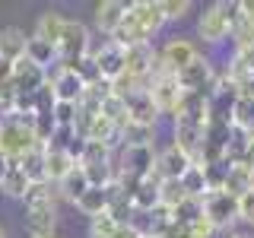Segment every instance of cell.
Returning a JSON list of instances; mask_svg holds the SVG:
<instances>
[{
	"instance_id": "cell-1",
	"label": "cell",
	"mask_w": 254,
	"mask_h": 238,
	"mask_svg": "<svg viewBox=\"0 0 254 238\" xmlns=\"http://www.w3.org/2000/svg\"><path fill=\"white\" fill-rule=\"evenodd\" d=\"M26 216L32 235H54V222H58V203H54L51 184H32L26 190Z\"/></svg>"
},
{
	"instance_id": "cell-2",
	"label": "cell",
	"mask_w": 254,
	"mask_h": 238,
	"mask_svg": "<svg viewBox=\"0 0 254 238\" xmlns=\"http://www.w3.org/2000/svg\"><path fill=\"white\" fill-rule=\"evenodd\" d=\"M42 143L35 140V130H32L29 118L10 115V118H0V153L13 162H19L26 153L38 149Z\"/></svg>"
},
{
	"instance_id": "cell-3",
	"label": "cell",
	"mask_w": 254,
	"mask_h": 238,
	"mask_svg": "<svg viewBox=\"0 0 254 238\" xmlns=\"http://www.w3.org/2000/svg\"><path fill=\"white\" fill-rule=\"evenodd\" d=\"M235 19H238V3H210L197 19V35L206 45H219L232 35Z\"/></svg>"
},
{
	"instance_id": "cell-4",
	"label": "cell",
	"mask_w": 254,
	"mask_h": 238,
	"mask_svg": "<svg viewBox=\"0 0 254 238\" xmlns=\"http://www.w3.org/2000/svg\"><path fill=\"white\" fill-rule=\"evenodd\" d=\"M92 51V32L86 22L79 19H67L64 35L58 42V67H73L76 60H83Z\"/></svg>"
},
{
	"instance_id": "cell-5",
	"label": "cell",
	"mask_w": 254,
	"mask_h": 238,
	"mask_svg": "<svg viewBox=\"0 0 254 238\" xmlns=\"http://www.w3.org/2000/svg\"><path fill=\"white\" fill-rule=\"evenodd\" d=\"M203 216L210 219V226L216 232H222V229L229 232V226L238 219V200L226 190H210L203 197Z\"/></svg>"
},
{
	"instance_id": "cell-6",
	"label": "cell",
	"mask_w": 254,
	"mask_h": 238,
	"mask_svg": "<svg viewBox=\"0 0 254 238\" xmlns=\"http://www.w3.org/2000/svg\"><path fill=\"white\" fill-rule=\"evenodd\" d=\"M143 89L149 92V99H153L159 115H175V108H178V102H181V86L172 73H159L153 79H146Z\"/></svg>"
},
{
	"instance_id": "cell-7",
	"label": "cell",
	"mask_w": 254,
	"mask_h": 238,
	"mask_svg": "<svg viewBox=\"0 0 254 238\" xmlns=\"http://www.w3.org/2000/svg\"><path fill=\"white\" fill-rule=\"evenodd\" d=\"M200 58V51H197V45L190 42V38H169L162 48H159V63H162L165 70L175 76V73H181V70L188 67L190 60H197Z\"/></svg>"
},
{
	"instance_id": "cell-8",
	"label": "cell",
	"mask_w": 254,
	"mask_h": 238,
	"mask_svg": "<svg viewBox=\"0 0 254 238\" xmlns=\"http://www.w3.org/2000/svg\"><path fill=\"white\" fill-rule=\"evenodd\" d=\"M213 76H216V70H213L210 58H203V54L197 60H190L181 73H175L181 92H206V95H210V89H213Z\"/></svg>"
},
{
	"instance_id": "cell-9",
	"label": "cell",
	"mask_w": 254,
	"mask_h": 238,
	"mask_svg": "<svg viewBox=\"0 0 254 238\" xmlns=\"http://www.w3.org/2000/svg\"><path fill=\"white\" fill-rule=\"evenodd\" d=\"M48 83H51L58 102H70V105H79L86 95V83L79 79L73 70H64V67H54L48 70Z\"/></svg>"
},
{
	"instance_id": "cell-10",
	"label": "cell",
	"mask_w": 254,
	"mask_h": 238,
	"mask_svg": "<svg viewBox=\"0 0 254 238\" xmlns=\"http://www.w3.org/2000/svg\"><path fill=\"white\" fill-rule=\"evenodd\" d=\"M89 54H92L95 67H99V76L105 79V83H115V79L124 73V48H118L111 38H105L102 48H92Z\"/></svg>"
},
{
	"instance_id": "cell-11",
	"label": "cell",
	"mask_w": 254,
	"mask_h": 238,
	"mask_svg": "<svg viewBox=\"0 0 254 238\" xmlns=\"http://www.w3.org/2000/svg\"><path fill=\"white\" fill-rule=\"evenodd\" d=\"M190 165H194V159L185 156L178 146L169 143L162 153H156V178L159 181H181Z\"/></svg>"
},
{
	"instance_id": "cell-12",
	"label": "cell",
	"mask_w": 254,
	"mask_h": 238,
	"mask_svg": "<svg viewBox=\"0 0 254 238\" xmlns=\"http://www.w3.org/2000/svg\"><path fill=\"white\" fill-rule=\"evenodd\" d=\"M159 58V51L153 45H133V48H127L124 51V76H130V79H137V83L143 86L146 83V76H149V70H153V63Z\"/></svg>"
},
{
	"instance_id": "cell-13",
	"label": "cell",
	"mask_w": 254,
	"mask_h": 238,
	"mask_svg": "<svg viewBox=\"0 0 254 238\" xmlns=\"http://www.w3.org/2000/svg\"><path fill=\"white\" fill-rule=\"evenodd\" d=\"M127 10H130V16L140 22V29L146 32L149 42H153V35H159V32H162L165 16H162L159 0H133V3H127Z\"/></svg>"
},
{
	"instance_id": "cell-14",
	"label": "cell",
	"mask_w": 254,
	"mask_h": 238,
	"mask_svg": "<svg viewBox=\"0 0 254 238\" xmlns=\"http://www.w3.org/2000/svg\"><path fill=\"white\" fill-rule=\"evenodd\" d=\"M172 146H178L185 156L197 159V153H200L203 146V124H194V121H175L172 127Z\"/></svg>"
},
{
	"instance_id": "cell-15",
	"label": "cell",
	"mask_w": 254,
	"mask_h": 238,
	"mask_svg": "<svg viewBox=\"0 0 254 238\" xmlns=\"http://www.w3.org/2000/svg\"><path fill=\"white\" fill-rule=\"evenodd\" d=\"M124 108H127V118H130V124L156 127V121H159V111H156V105H153V99H149L146 89H133V92L124 99Z\"/></svg>"
},
{
	"instance_id": "cell-16",
	"label": "cell",
	"mask_w": 254,
	"mask_h": 238,
	"mask_svg": "<svg viewBox=\"0 0 254 238\" xmlns=\"http://www.w3.org/2000/svg\"><path fill=\"white\" fill-rule=\"evenodd\" d=\"M48 83V70H42L38 63H32L29 58H19L13 63V86L16 92H38Z\"/></svg>"
},
{
	"instance_id": "cell-17",
	"label": "cell",
	"mask_w": 254,
	"mask_h": 238,
	"mask_svg": "<svg viewBox=\"0 0 254 238\" xmlns=\"http://www.w3.org/2000/svg\"><path fill=\"white\" fill-rule=\"evenodd\" d=\"M79 165L73 153L64 146H54V143H48L45 146V169H48V184H61L64 178H67V172Z\"/></svg>"
},
{
	"instance_id": "cell-18",
	"label": "cell",
	"mask_w": 254,
	"mask_h": 238,
	"mask_svg": "<svg viewBox=\"0 0 254 238\" xmlns=\"http://www.w3.org/2000/svg\"><path fill=\"white\" fill-rule=\"evenodd\" d=\"M124 13H127V3H121V0H102L99 6H95V29L102 32L105 38L115 35V29L121 26V19H124Z\"/></svg>"
},
{
	"instance_id": "cell-19",
	"label": "cell",
	"mask_w": 254,
	"mask_h": 238,
	"mask_svg": "<svg viewBox=\"0 0 254 238\" xmlns=\"http://www.w3.org/2000/svg\"><path fill=\"white\" fill-rule=\"evenodd\" d=\"M254 187V172L248 169L245 162H226V181H222V190L226 194H232L235 200L242 194H248Z\"/></svg>"
},
{
	"instance_id": "cell-20",
	"label": "cell",
	"mask_w": 254,
	"mask_h": 238,
	"mask_svg": "<svg viewBox=\"0 0 254 238\" xmlns=\"http://www.w3.org/2000/svg\"><path fill=\"white\" fill-rule=\"evenodd\" d=\"M130 203L137 213H153L159 210V178H143L130 187Z\"/></svg>"
},
{
	"instance_id": "cell-21",
	"label": "cell",
	"mask_w": 254,
	"mask_h": 238,
	"mask_svg": "<svg viewBox=\"0 0 254 238\" xmlns=\"http://www.w3.org/2000/svg\"><path fill=\"white\" fill-rule=\"evenodd\" d=\"M83 216H89V219H95V216H102V213H108V206H111V194H108V187H99V184H89V190H86L83 197L73 203Z\"/></svg>"
},
{
	"instance_id": "cell-22",
	"label": "cell",
	"mask_w": 254,
	"mask_h": 238,
	"mask_svg": "<svg viewBox=\"0 0 254 238\" xmlns=\"http://www.w3.org/2000/svg\"><path fill=\"white\" fill-rule=\"evenodd\" d=\"M232 130L238 133H254V95H235L232 99V111H229Z\"/></svg>"
},
{
	"instance_id": "cell-23",
	"label": "cell",
	"mask_w": 254,
	"mask_h": 238,
	"mask_svg": "<svg viewBox=\"0 0 254 238\" xmlns=\"http://www.w3.org/2000/svg\"><path fill=\"white\" fill-rule=\"evenodd\" d=\"M26 45H29V35L22 29H16V26H6V29H0V58L3 60H19V58H26Z\"/></svg>"
},
{
	"instance_id": "cell-24",
	"label": "cell",
	"mask_w": 254,
	"mask_h": 238,
	"mask_svg": "<svg viewBox=\"0 0 254 238\" xmlns=\"http://www.w3.org/2000/svg\"><path fill=\"white\" fill-rule=\"evenodd\" d=\"M64 26H67V19H64L58 10H48V13L38 16V22H35V38L48 42L51 48H58L61 35H64Z\"/></svg>"
},
{
	"instance_id": "cell-25",
	"label": "cell",
	"mask_w": 254,
	"mask_h": 238,
	"mask_svg": "<svg viewBox=\"0 0 254 238\" xmlns=\"http://www.w3.org/2000/svg\"><path fill=\"white\" fill-rule=\"evenodd\" d=\"M58 187V194L64 197V200H70V203H76L79 197L89 190V178H86V172H83V165H73V169L67 172V178L61 181V184H54Z\"/></svg>"
},
{
	"instance_id": "cell-26",
	"label": "cell",
	"mask_w": 254,
	"mask_h": 238,
	"mask_svg": "<svg viewBox=\"0 0 254 238\" xmlns=\"http://www.w3.org/2000/svg\"><path fill=\"white\" fill-rule=\"evenodd\" d=\"M22 169V175L29 178V184H48V169H45V146L32 149L16 162Z\"/></svg>"
},
{
	"instance_id": "cell-27",
	"label": "cell",
	"mask_w": 254,
	"mask_h": 238,
	"mask_svg": "<svg viewBox=\"0 0 254 238\" xmlns=\"http://www.w3.org/2000/svg\"><path fill=\"white\" fill-rule=\"evenodd\" d=\"M26 58L32 63H38L42 70H54L58 67V48H51L48 42H42V38L29 35V45H26Z\"/></svg>"
},
{
	"instance_id": "cell-28",
	"label": "cell",
	"mask_w": 254,
	"mask_h": 238,
	"mask_svg": "<svg viewBox=\"0 0 254 238\" xmlns=\"http://www.w3.org/2000/svg\"><path fill=\"white\" fill-rule=\"evenodd\" d=\"M181 187H185V194L194 197V200H203V197L210 194V187H206V178H203V169H200L197 162L185 172V178H181Z\"/></svg>"
},
{
	"instance_id": "cell-29",
	"label": "cell",
	"mask_w": 254,
	"mask_h": 238,
	"mask_svg": "<svg viewBox=\"0 0 254 238\" xmlns=\"http://www.w3.org/2000/svg\"><path fill=\"white\" fill-rule=\"evenodd\" d=\"M188 200L185 187H181V181H159V206L162 210H175V206H181Z\"/></svg>"
},
{
	"instance_id": "cell-30",
	"label": "cell",
	"mask_w": 254,
	"mask_h": 238,
	"mask_svg": "<svg viewBox=\"0 0 254 238\" xmlns=\"http://www.w3.org/2000/svg\"><path fill=\"white\" fill-rule=\"evenodd\" d=\"M156 127H143V124H127L121 130V146H153Z\"/></svg>"
},
{
	"instance_id": "cell-31",
	"label": "cell",
	"mask_w": 254,
	"mask_h": 238,
	"mask_svg": "<svg viewBox=\"0 0 254 238\" xmlns=\"http://www.w3.org/2000/svg\"><path fill=\"white\" fill-rule=\"evenodd\" d=\"M29 187H32V184H29V178H26V175H22L19 165H13V169L6 172V178L0 181V190H3L6 197H19V200L26 197V190H29Z\"/></svg>"
},
{
	"instance_id": "cell-32",
	"label": "cell",
	"mask_w": 254,
	"mask_h": 238,
	"mask_svg": "<svg viewBox=\"0 0 254 238\" xmlns=\"http://www.w3.org/2000/svg\"><path fill=\"white\" fill-rule=\"evenodd\" d=\"M115 232H118V222L111 219L108 213L89 219V238H115Z\"/></svg>"
},
{
	"instance_id": "cell-33",
	"label": "cell",
	"mask_w": 254,
	"mask_h": 238,
	"mask_svg": "<svg viewBox=\"0 0 254 238\" xmlns=\"http://www.w3.org/2000/svg\"><path fill=\"white\" fill-rule=\"evenodd\" d=\"M159 6H162V16H165V22L185 19V16L190 13V0H159Z\"/></svg>"
},
{
	"instance_id": "cell-34",
	"label": "cell",
	"mask_w": 254,
	"mask_h": 238,
	"mask_svg": "<svg viewBox=\"0 0 254 238\" xmlns=\"http://www.w3.org/2000/svg\"><path fill=\"white\" fill-rule=\"evenodd\" d=\"M16 86L13 83H0V118L16 115Z\"/></svg>"
},
{
	"instance_id": "cell-35",
	"label": "cell",
	"mask_w": 254,
	"mask_h": 238,
	"mask_svg": "<svg viewBox=\"0 0 254 238\" xmlns=\"http://www.w3.org/2000/svg\"><path fill=\"white\" fill-rule=\"evenodd\" d=\"M76 108H79V105L58 102V105H54V121H58V127H73V124H76Z\"/></svg>"
},
{
	"instance_id": "cell-36",
	"label": "cell",
	"mask_w": 254,
	"mask_h": 238,
	"mask_svg": "<svg viewBox=\"0 0 254 238\" xmlns=\"http://www.w3.org/2000/svg\"><path fill=\"white\" fill-rule=\"evenodd\" d=\"M238 219H242L245 226H254V187L248 194L238 197Z\"/></svg>"
},
{
	"instance_id": "cell-37",
	"label": "cell",
	"mask_w": 254,
	"mask_h": 238,
	"mask_svg": "<svg viewBox=\"0 0 254 238\" xmlns=\"http://www.w3.org/2000/svg\"><path fill=\"white\" fill-rule=\"evenodd\" d=\"M242 162L248 165V169L254 172V133L248 137V143H245V156H242Z\"/></svg>"
},
{
	"instance_id": "cell-38",
	"label": "cell",
	"mask_w": 254,
	"mask_h": 238,
	"mask_svg": "<svg viewBox=\"0 0 254 238\" xmlns=\"http://www.w3.org/2000/svg\"><path fill=\"white\" fill-rule=\"evenodd\" d=\"M0 83H13V60L0 58Z\"/></svg>"
},
{
	"instance_id": "cell-39",
	"label": "cell",
	"mask_w": 254,
	"mask_h": 238,
	"mask_svg": "<svg viewBox=\"0 0 254 238\" xmlns=\"http://www.w3.org/2000/svg\"><path fill=\"white\" fill-rule=\"evenodd\" d=\"M115 238H143L133 226H118V232H115Z\"/></svg>"
},
{
	"instance_id": "cell-40",
	"label": "cell",
	"mask_w": 254,
	"mask_h": 238,
	"mask_svg": "<svg viewBox=\"0 0 254 238\" xmlns=\"http://www.w3.org/2000/svg\"><path fill=\"white\" fill-rule=\"evenodd\" d=\"M13 165H16V162H13V159H6L3 153H0V181H3V178H6V172H10V169H13Z\"/></svg>"
},
{
	"instance_id": "cell-41",
	"label": "cell",
	"mask_w": 254,
	"mask_h": 238,
	"mask_svg": "<svg viewBox=\"0 0 254 238\" xmlns=\"http://www.w3.org/2000/svg\"><path fill=\"white\" fill-rule=\"evenodd\" d=\"M226 238H251V235H248V232H232V229H229Z\"/></svg>"
},
{
	"instance_id": "cell-42",
	"label": "cell",
	"mask_w": 254,
	"mask_h": 238,
	"mask_svg": "<svg viewBox=\"0 0 254 238\" xmlns=\"http://www.w3.org/2000/svg\"><path fill=\"white\" fill-rule=\"evenodd\" d=\"M32 238H58V235H32Z\"/></svg>"
},
{
	"instance_id": "cell-43",
	"label": "cell",
	"mask_w": 254,
	"mask_h": 238,
	"mask_svg": "<svg viewBox=\"0 0 254 238\" xmlns=\"http://www.w3.org/2000/svg\"><path fill=\"white\" fill-rule=\"evenodd\" d=\"M0 238H6V232H3V229H0Z\"/></svg>"
}]
</instances>
